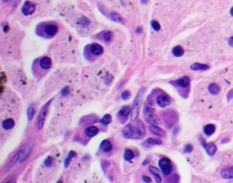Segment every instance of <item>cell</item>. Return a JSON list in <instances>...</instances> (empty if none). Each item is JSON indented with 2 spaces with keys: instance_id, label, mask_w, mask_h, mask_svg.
I'll return each mask as SVG.
<instances>
[{
  "instance_id": "obj_1",
  "label": "cell",
  "mask_w": 233,
  "mask_h": 183,
  "mask_svg": "<svg viewBox=\"0 0 233 183\" xmlns=\"http://www.w3.org/2000/svg\"><path fill=\"white\" fill-rule=\"evenodd\" d=\"M144 93H145V89L144 88L141 89L135 97L134 103H133L131 111V119L133 122H136L137 117H138Z\"/></svg>"
},
{
  "instance_id": "obj_2",
  "label": "cell",
  "mask_w": 233,
  "mask_h": 183,
  "mask_svg": "<svg viewBox=\"0 0 233 183\" xmlns=\"http://www.w3.org/2000/svg\"><path fill=\"white\" fill-rule=\"evenodd\" d=\"M159 165L164 175L169 176L172 173L173 166L171 160L168 158L164 157L159 161Z\"/></svg>"
},
{
  "instance_id": "obj_3",
  "label": "cell",
  "mask_w": 233,
  "mask_h": 183,
  "mask_svg": "<svg viewBox=\"0 0 233 183\" xmlns=\"http://www.w3.org/2000/svg\"><path fill=\"white\" fill-rule=\"evenodd\" d=\"M52 102V100H50L49 101H48L44 105V106L42 108L41 111H40L38 118V130H41V129L43 128L44 124H45V119L46 114L48 113L49 107Z\"/></svg>"
},
{
  "instance_id": "obj_4",
  "label": "cell",
  "mask_w": 233,
  "mask_h": 183,
  "mask_svg": "<svg viewBox=\"0 0 233 183\" xmlns=\"http://www.w3.org/2000/svg\"><path fill=\"white\" fill-rule=\"evenodd\" d=\"M123 137L125 139H136L135 128L131 124H127L122 130Z\"/></svg>"
},
{
  "instance_id": "obj_5",
  "label": "cell",
  "mask_w": 233,
  "mask_h": 183,
  "mask_svg": "<svg viewBox=\"0 0 233 183\" xmlns=\"http://www.w3.org/2000/svg\"><path fill=\"white\" fill-rule=\"evenodd\" d=\"M144 113L146 114V120L148 123L152 125H159L161 124L160 119H159L158 116L151 112V111H150L149 109L144 111Z\"/></svg>"
},
{
  "instance_id": "obj_6",
  "label": "cell",
  "mask_w": 233,
  "mask_h": 183,
  "mask_svg": "<svg viewBox=\"0 0 233 183\" xmlns=\"http://www.w3.org/2000/svg\"><path fill=\"white\" fill-rule=\"evenodd\" d=\"M58 28L55 24H49L45 27V35L47 38H52L57 34Z\"/></svg>"
},
{
  "instance_id": "obj_7",
  "label": "cell",
  "mask_w": 233,
  "mask_h": 183,
  "mask_svg": "<svg viewBox=\"0 0 233 183\" xmlns=\"http://www.w3.org/2000/svg\"><path fill=\"white\" fill-rule=\"evenodd\" d=\"M171 100L169 96L166 94H161L157 98V104L161 108L168 106L170 104Z\"/></svg>"
},
{
  "instance_id": "obj_8",
  "label": "cell",
  "mask_w": 233,
  "mask_h": 183,
  "mask_svg": "<svg viewBox=\"0 0 233 183\" xmlns=\"http://www.w3.org/2000/svg\"><path fill=\"white\" fill-rule=\"evenodd\" d=\"M135 132H136V139H141V138L144 137L146 135L144 125L140 120H138V121H137L136 122Z\"/></svg>"
},
{
  "instance_id": "obj_9",
  "label": "cell",
  "mask_w": 233,
  "mask_h": 183,
  "mask_svg": "<svg viewBox=\"0 0 233 183\" xmlns=\"http://www.w3.org/2000/svg\"><path fill=\"white\" fill-rule=\"evenodd\" d=\"M89 50L92 55L94 56H99L103 53V48L101 45L97 43H93L89 48Z\"/></svg>"
},
{
  "instance_id": "obj_10",
  "label": "cell",
  "mask_w": 233,
  "mask_h": 183,
  "mask_svg": "<svg viewBox=\"0 0 233 183\" xmlns=\"http://www.w3.org/2000/svg\"><path fill=\"white\" fill-rule=\"evenodd\" d=\"M35 5L30 1H26L22 7V12L25 15H32L35 11Z\"/></svg>"
},
{
  "instance_id": "obj_11",
  "label": "cell",
  "mask_w": 233,
  "mask_h": 183,
  "mask_svg": "<svg viewBox=\"0 0 233 183\" xmlns=\"http://www.w3.org/2000/svg\"><path fill=\"white\" fill-rule=\"evenodd\" d=\"M131 109L129 106H124L120 109L118 115L119 117L121 118V119H124V121H125V120L127 119L128 117L131 114Z\"/></svg>"
},
{
  "instance_id": "obj_12",
  "label": "cell",
  "mask_w": 233,
  "mask_h": 183,
  "mask_svg": "<svg viewBox=\"0 0 233 183\" xmlns=\"http://www.w3.org/2000/svg\"><path fill=\"white\" fill-rule=\"evenodd\" d=\"M24 153H25V151H24L23 149H21V150H19L18 152L17 153V154L15 155L14 157H13L12 160H11L10 163L9 164V165L8 166V168H7V169H6V171H9L12 167H14L15 165H16L17 163L18 162L19 160H21V158H22V157H23Z\"/></svg>"
},
{
  "instance_id": "obj_13",
  "label": "cell",
  "mask_w": 233,
  "mask_h": 183,
  "mask_svg": "<svg viewBox=\"0 0 233 183\" xmlns=\"http://www.w3.org/2000/svg\"><path fill=\"white\" fill-rule=\"evenodd\" d=\"M220 175L224 179H232L233 178V167H226L221 170Z\"/></svg>"
},
{
  "instance_id": "obj_14",
  "label": "cell",
  "mask_w": 233,
  "mask_h": 183,
  "mask_svg": "<svg viewBox=\"0 0 233 183\" xmlns=\"http://www.w3.org/2000/svg\"><path fill=\"white\" fill-rule=\"evenodd\" d=\"M40 67L44 70H48L51 68V67L52 65V62L51 59L49 57H43L42 58L40 61Z\"/></svg>"
},
{
  "instance_id": "obj_15",
  "label": "cell",
  "mask_w": 233,
  "mask_h": 183,
  "mask_svg": "<svg viewBox=\"0 0 233 183\" xmlns=\"http://www.w3.org/2000/svg\"><path fill=\"white\" fill-rule=\"evenodd\" d=\"M203 145L204 148L206 149V152L208 155L213 156L214 155L215 152L217 151L216 146L213 143H206L203 142Z\"/></svg>"
},
{
  "instance_id": "obj_16",
  "label": "cell",
  "mask_w": 233,
  "mask_h": 183,
  "mask_svg": "<svg viewBox=\"0 0 233 183\" xmlns=\"http://www.w3.org/2000/svg\"><path fill=\"white\" fill-rule=\"evenodd\" d=\"M149 130L153 135L158 136V137H163L165 136V131L163 129L159 128V127L157 126V125H151L149 127Z\"/></svg>"
},
{
  "instance_id": "obj_17",
  "label": "cell",
  "mask_w": 233,
  "mask_h": 183,
  "mask_svg": "<svg viewBox=\"0 0 233 183\" xmlns=\"http://www.w3.org/2000/svg\"><path fill=\"white\" fill-rule=\"evenodd\" d=\"M176 83L177 85L181 88H187V86L189 85L190 80L189 78L187 76H183L180 78L176 81Z\"/></svg>"
},
{
  "instance_id": "obj_18",
  "label": "cell",
  "mask_w": 233,
  "mask_h": 183,
  "mask_svg": "<svg viewBox=\"0 0 233 183\" xmlns=\"http://www.w3.org/2000/svg\"><path fill=\"white\" fill-rule=\"evenodd\" d=\"M190 69L192 71H206L209 70L210 67L207 64L196 62V63H194L191 65Z\"/></svg>"
},
{
  "instance_id": "obj_19",
  "label": "cell",
  "mask_w": 233,
  "mask_h": 183,
  "mask_svg": "<svg viewBox=\"0 0 233 183\" xmlns=\"http://www.w3.org/2000/svg\"><path fill=\"white\" fill-rule=\"evenodd\" d=\"M99 133V129L96 126H90L86 128L85 130V134L88 137L92 138L97 135H98Z\"/></svg>"
},
{
  "instance_id": "obj_20",
  "label": "cell",
  "mask_w": 233,
  "mask_h": 183,
  "mask_svg": "<svg viewBox=\"0 0 233 183\" xmlns=\"http://www.w3.org/2000/svg\"><path fill=\"white\" fill-rule=\"evenodd\" d=\"M100 148L102 149L104 152H110L112 149V145L110 141L104 140L101 142L100 145Z\"/></svg>"
},
{
  "instance_id": "obj_21",
  "label": "cell",
  "mask_w": 233,
  "mask_h": 183,
  "mask_svg": "<svg viewBox=\"0 0 233 183\" xmlns=\"http://www.w3.org/2000/svg\"><path fill=\"white\" fill-rule=\"evenodd\" d=\"M15 125V121L12 119H11V118L6 119L2 122V127H3L5 130H7L12 129L14 128Z\"/></svg>"
},
{
  "instance_id": "obj_22",
  "label": "cell",
  "mask_w": 233,
  "mask_h": 183,
  "mask_svg": "<svg viewBox=\"0 0 233 183\" xmlns=\"http://www.w3.org/2000/svg\"><path fill=\"white\" fill-rule=\"evenodd\" d=\"M162 141L160 139H155L152 138H148V139L144 142V146L146 147H150L152 146H159L161 145Z\"/></svg>"
},
{
  "instance_id": "obj_23",
  "label": "cell",
  "mask_w": 233,
  "mask_h": 183,
  "mask_svg": "<svg viewBox=\"0 0 233 183\" xmlns=\"http://www.w3.org/2000/svg\"><path fill=\"white\" fill-rule=\"evenodd\" d=\"M149 171L152 175L155 176V180H156L157 182H161L162 180H161L160 173H159V170L157 168V167H155L154 166H150Z\"/></svg>"
},
{
  "instance_id": "obj_24",
  "label": "cell",
  "mask_w": 233,
  "mask_h": 183,
  "mask_svg": "<svg viewBox=\"0 0 233 183\" xmlns=\"http://www.w3.org/2000/svg\"><path fill=\"white\" fill-rule=\"evenodd\" d=\"M215 132V126L213 124H208L204 128V132L206 135L210 136Z\"/></svg>"
},
{
  "instance_id": "obj_25",
  "label": "cell",
  "mask_w": 233,
  "mask_h": 183,
  "mask_svg": "<svg viewBox=\"0 0 233 183\" xmlns=\"http://www.w3.org/2000/svg\"><path fill=\"white\" fill-rule=\"evenodd\" d=\"M208 91L212 95H217L220 92V88L219 87L217 84L213 83L210 84L209 86H208Z\"/></svg>"
},
{
  "instance_id": "obj_26",
  "label": "cell",
  "mask_w": 233,
  "mask_h": 183,
  "mask_svg": "<svg viewBox=\"0 0 233 183\" xmlns=\"http://www.w3.org/2000/svg\"><path fill=\"white\" fill-rule=\"evenodd\" d=\"M172 53L174 56L181 57L183 55V53H184L183 48L179 45L174 47L172 50Z\"/></svg>"
},
{
  "instance_id": "obj_27",
  "label": "cell",
  "mask_w": 233,
  "mask_h": 183,
  "mask_svg": "<svg viewBox=\"0 0 233 183\" xmlns=\"http://www.w3.org/2000/svg\"><path fill=\"white\" fill-rule=\"evenodd\" d=\"M75 156H76V152L74 151H70L69 152H68V154L67 156V157L65 159V161H64V166L65 167H68V165H69L70 162H71V160H73V158H74Z\"/></svg>"
},
{
  "instance_id": "obj_28",
  "label": "cell",
  "mask_w": 233,
  "mask_h": 183,
  "mask_svg": "<svg viewBox=\"0 0 233 183\" xmlns=\"http://www.w3.org/2000/svg\"><path fill=\"white\" fill-rule=\"evenodd\" d=\"M134 158V153L131 149H126L125 151V154H124V159L126 161H129V160H132Z\"/></svg>"
},
{
  "instance_id": "obj_29",
  "label": "cell",
  "mask_w": 233,
  "mask_h": 183,
  "mask_svg": "<svg viewBox=\"0 0 233 183\" xmlns=\"http://www.w3.org/2000/svg\"><path fill=\"white\" fill-rule=\"evenodd\" d=\"M112 122V116L109 115V114H106V115H104V117L100 120V123H101V124L104 125V126H107V125L110 124Z\"/></svg>"
},
{
  "instance_id": "obj_30",
  "label": "cell",
  "mask_w": 233,
  "mask_h": 183,
  "mask_svg": "<svg viewBox=\"0 0 233 183\" xmlns=\"http://www.w3.org/2000/svg\"><path fill=\"white\" fill-rule=\"evenodd\" d=\"M35 115V108L33 105H30L28 108V120L31 121Z\"/></svg>"
},
{
  "instance_id": "obj_31",
  "label": "cell",
  "mask_w": 233,
  "mask_h": 183,
  "mask_svg": "<svg viewBox=\"0 0 233 183\" xmlns=\"http://www.w3.org/2000/svg\"><path fill=\"white\" fill-rule=\"evenodd\" d=\"M131 93L129 91H125L122 93L121 96H122V98H123V100H127L131 97Z\"/></svg>"
},
{
  "instance_id": "obj_32",
  "label": "cell",
  "mask_w": 233,
  "mask_h": 183,
  "mask_svg": "<svg viewBox=\"0 0 233 183\" xmlns=\"http://www.w3.org/2000/svg\"><path fill=\"white\" fill-rule=\"evenodd\" d=\"M53 160H54V159H53L52 157H48L45 160V161H44V165H45L46 167H51L53 163Z\"/></svg>"
},
{
  "instance_id": "obj_33",
  "label": "cell",
  "mask_w": 233,
  "mask_h": 183,
  "mask_svg": "<svg viewBox=\"0 0 233 183\" xmlns=\"http://www.w3.org/2000/svg\"><path fill=\"white\" fill-rule=\"evenodd\" d=\"M194 149V147L192 144H187L184 147V152L185 153H191Z\"/></svg>"
},
{
  "instance_id": "obj_34",
  "label": "cell",
  "mask_w": 233,
  "mask_h": 183,
  "mask_svg": "<svg viewBox=\"0 0 233 183\" xmlns=\"http://www.w3.org/2000/svg\"><path fill=\"white\" fill-rule=\"evenodd\" d=\"M70 89L68 87V86H66V87H64L62 89V90L61 91V94L62 96H64V97H66V96H68V95L70 94Z\"/></svg>"
},
{
  "instance_id": "obj_35",
  "label": "cell",
  "mask_w": 233,
  "mask_h": 183,
  "mask_svg": "<svg viewBox=\"0 0 233 183\" xmlns=\"http://www.w3.org/2000/svg\"><path fill=\"white\" fill-rule=\"evenodd\" d=\"M151 26L152 27V28L156 31H159L161 28V26L159 25V23L156 21H152L151 22Z\"/></svg>"
},
{
  "instance_id": "obj_36",
  "label": "cell",
  "mask_w": 233,
  "mask_h": 183,
  "mask_svg": "<svg viewBox=\"0 0 233 183\" xmlns=\"http://www.w3.org/2000/svg\"><path fill=\"white\" fill-rule=\"evenodd\" d=\"M112 19L114 20V21H118V22L122 21V18L115 12H113L112 14Z\"/></svg>"
},
{
  "instance_id": "obj_37",
  "label": "cell",
  "mask_w": 233,
  "mask_h": 183,
  "mask_svg": "<svg viewBox=\"0 0 233 183\" xmlns=\"http://www.w3.org/2000/svg\"><path fill=\"white\" fill-rule=\"evenodd\" d=\"M112 32H106L105 33V35H104V39L106 41H110L111 39H112Z\"/></svg>"
},
{
  "instance_id": "obj_38",
  "label": "cell",
  "mask_w": 233,
  "mask_h": 183,
  "mask_svg": "<svg viewBox=\"0 0 233 183\" xmlns=\"http://www.w3.org/2000/svg\"><path fill=\"white\" fill-rule=\"evenodd\" d=\"M232 98H233V89H231V90L228 92V95H227V100H228V101H230Z\"/></svg>"
},
{
  "instance_id": "obj_39",
  "label": "cell",
  "mask_w": 233,
  "mask_h": 183,
  "mask_svg": "<svg viewBox=\"0 0 233 183\" xmlns=\"http://www.w3.org/2000/svg\"><path fill=\"white\" fill-rule=\"evenodd\" d=\"M142 180L144 182H152V180L151 178L148 177V176H144L142 177Z\"/></svg>"
},
{
  "instance_id": "obj_40",
  "label": "cell",
  "mask_w": 233,
  "mask_h": 183,
  "mask_svg": "<svg viewBox=\"0 0 233 183\" xmlns=\"http://www.w3.org/2000/svg\"><path fill=\"white\" fill-rule=\"evenodd\" d=\"M228 44H229V45H230L231 47H233V36L229 40H228Z\"/></svg>"
},
{
  "instance_id": "obj_41",
  "label": "cell",
  "mask_w": 233,
  "mask_h": 183,
  "mask_svg": "<svg viewBox=\"0 0 233 183\" xmlns=\"http://www.w3.org/2000/svg\"><path fill=\"white\" fill-rule=\"evenodd\" d=\"M16 182V179H15V178L10 180H9V181H8V182Z\"/></svg>"
},
{
  "instance_id": "obj_42",
  "label": "cell",
  "mask_w": 233,
  "mask_h": 183,
  "mask_svg": "<svg viewBox=\"0 0 233 183\" xmlns=\"http://www.w3.org/2000/svg\"><path fill=\"white\" fill-rule=\"evenodd\" d=\"M147 1H148V0H142V2L143 4H146L147 3Z\"/></svg>"
},
{
  "instance_id": "obj_43",
  "label": "cell",
  "mask_w": 233,
  "mask_h": 183,
  "mask_svg": "<svg viewBox=\"0 0 233 183\" xmlns=\"http://www.w3.org/2000/svg\"><path fill=\"white\" fill-rule=\"evenodd\" d=\"M148 163H149V161H148V160H146V161H145L144 163H143V165H146V164H148Z\"/></svg>"
},
{
  "instance_id": "obj_44",
  "label": "cell",
  "mask_w": 233,
  "mask_h": 183,
  "mask_svg": "<svg viewBox=\"0 0 233 183\" xmlns=\"http://www.w3.org/2000/svg\"><path fill=\"white\" fill-rule=\"evenodd\" d=\"M140 31H142V29H141V28H138V29H137V30H136V32H137V33H139V32H140Z\"/></svg>"
},
{
  "instance_id": "obj_45",
  "label": "cell",
  "mask_w": 233,
  "mask_h": 183,
  "mask_svg": "<svg viewBox=\"0 0 233 183\" xmlns=\"http://www.w3.org/2000/svg\"><path fill=\"white\" fill-rule=\"evenodd\" d=\"M230 13H231V15L233 17V7L231 9V11H230Z\"/></svg>"
},
{
  "instance_id": "obj_46",
  "label": "cell",
  "mask_w": 233,
  "mask_h": 183,
  "mask_svg": "<svg viewBox=\"0 0 233 183\" xmlns=\"http://www.w3.org/2000/svg\"><path fill=\"white\" fill-rule=\"evenodd\" d=\"M4 1H8V0H4Z\"/></svg>"
}]
</instances>
